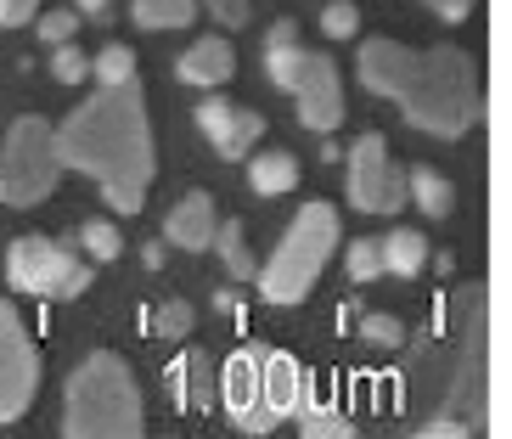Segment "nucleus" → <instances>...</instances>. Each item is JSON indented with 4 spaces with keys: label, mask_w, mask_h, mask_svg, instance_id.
<instances>
[{
    "label": "nucleus",
    "mask_w": 512,
    "mask_h": 439,
    "mask_svg": "<svg viewBox=\"0 0 512 439\" xmlns=\"http://www.w3.org/2000/svg\"><path fill=\"white\" fill-rule=\"evenodd\" d=\"M62 164L91 175L102 186L107 209L136 214L152 186V130H147V102L141 85H102L85 107H74L57 124Z\"/></svg>",
    "instance_id": "nucleus-1"
},
{
    "label": "nucleus",
    "mask_w": 512,
    "mask_h": 439,
    "mask_svg": "<svg viewBox=\"0 0 512 439\" xmlns=\"http://www.w3.org/2000/svg\"><path fill=\"white\" fill-rule=\"evenodd\" d=\"M62 434L68 439H136L141 434V389L113 349H96L91 361L68 378Z\"/></svg>",
    "instance_id": "nucleus-3"
},
{
    "label": "nucleus",
    "mask_w": 512,
    "mask_h": 439,
    "mask_svg": "<svg viewBox=\"0 0 512 439\" xmlns=\"http://www.w3.org/2000/svg\"><path fill=\"white\" fill-rule=\"evenodd\" d=\"M366 338L383 344V349H394V344H400V321H394V316H366Z\"/></svg>",
    "instance_id": "nucleus-30"
},
{
    "label": "nucleus",
    "mask_w": 512,
    "mask_h": 439,
    "mask_svg": "<svg viewBox=\"0 0 512 439\" xmlns=\"http://www.w3.org/2000/svg\"><path fill=\"white\" fill-rule=\"evenodd\" d=\"M62 147L57 130L46 119H17L6 130V147H0V181H6V203L29 209V203H46L51 186L62 175Z\"/></svg>",
    "instance_id": "nucleus-5"
},
{
    "label": "nucleus",
    "mask_w": 512,
    "mask_h": 439,
    "mask_svg": "<svg viewBox=\"0 0 512 439\" xmlns=\"http://www.w3.org/2000/svg\"><path fill=\"white\" fill-rule=\"evenodd\" d=\"M79 243H85V254H91V259H102V265H107V259H119L124 237L107 226V220H91V226L79 231Z\"/></svg>",
    "instance_id": "nucleus-24"
},
{
    "label": "nucleus",
    "mask_w": 512,
    "mask_h": 439,
    "mask_svg": "<svg viewBox=\"0 0 512 439\" xmlns=\"http://www.w3.org/2000/svg\"><path fill=\"white\" fill-rule=\"evenodd\" d=\"M209 6V17H220L226 29H242L248 23V0H203Z\"/></svg>",
    "instance_id": "nucleus-29"
},
{
    "label": "nucleus",
    "mask_w": 512,
    "mask_h": 439,
    "mask_svg": "<svg viewBox=\"0 0 512 439\" xmlns=\"http://www.w3.org/2000/svg\"><path fill=\"white\" fill-rule=\"evenodd\" d=\"M428 6H434V12L445 17V23H462V17H467V6H473V0H428Z\"/></svg>",
    "instance_id": "nucleus-32"
},
{
    "label": "nucleus",
    "mask_w": 512,
    "mask_h": 439,
    "mask_svg": "<svg viewBox=\"0 0 512 439\" xmlns=\"http://www.w3.org/2000/svg\"><path fill=\"white\" fill-rule=\"evenodd\" d=\"M40 389V355L29 344V327L12 304L0 299V423H17Z\"/></svg>",
    "instance_id": "nucleus-8"
},
{
    "label": "nucleus",
    "mask_w": 512,
    "mask_h": 439,
    "mask_svg": "<svg viewBox=\"0 0 512 439\" xmlns=\"http://www.w3.org/2000/svg\"><path fill=\"white\" fill-rule=\"evenodd\" d=\"M51 74H57L62 85H79V79L91 74V57L74 51V40H68V46H57V57H51Z\"/></svg>",
    "instance_id": "nucleus-26"
},
{
    "label": "nucleus",
    "mask_w": 512,
    "mask_h": 439,
    "mask_svg": "<svg viewBox=\"0 0 512 439\" xmlns=\"http://www.w3.org/2000/svg\"><path fill=\"white\" fill-rule=\"evenodd\" d=\"M141 29H186L197 17V0H136L130 6Z\"/></svg>",
    "instance_id": "nucleus-18"
},
{
    "label": "nucleus",
    "mask_w": 512,
    "mask_h": 439,
    "mask_svg": "<svg viewBox=\"0 0 512 439\" xmlns=\"http://www.w3.org/2000/svg\"><path fill=\"white\" fill-rule=\"evenodd\" d=\"M6 282L34 299H79L91 288V265L51 237H17L6 254Z\"/></svg>",
    "instance_id": "nucleus-6"
},
{
    "label": "nucleus",
    "mask_w": 512,
    "mask_h": 439,
    "mask_svg": "<svg viewBox=\"0 0 512 439\" xmlns=\"http://www.w3.org/2000/svg\"><path fill=\"white\" fill-rule=\"evenodd\" d=\"M197 130L209 136V147L220 152V158H248L254 141L265 136V119H259L254 107H242V102L209 96V102L197 107Z\"/></svg>",
    "instance_id": "nucleus-11"
},
{
    "label": "nucleus",
    "mask_w": 512,
    "mask_h": 439,
    "mask_svg": "<svg viewBox=\"0 0 512 439\" xmlns=\"http://www.w3.org/2000/svg\"><path fill=\"white\" fill-rule=\"evenodd\" d=\"M91 74L102 79V85H130V79H136V57H130V46H107L91 57Z\"/></svg>",
    "instance_id": "nucleus-22"
},
{
    "label": "nucleus",
    "mask_w": 512,
    "mask_h": 439,
    "mask_svg": "<svg viewBox=\"0 0 512 439\" xmlns=\"http://www.w3.org/2000/svg\"><path fill=\"white\" fill-rule=\"evenodd\" d=\"M299 428L310 439H327V434H355V423H349L338 406H327V400H310L304 394V406H299Z\"/></svg>",
    "instance_id": "nucleus-20"
},
{
    "label": "nucleus",
    "mask_w": 512,
    "mask_h": 439,
    "mask_svg": "<svg viewBox=\"0 0 512 439\" xmlns=\"http://www.w3.org/2000/svg\"><path fill=\"white\" fill-rule=\"evenodd\" d=\"M79 23H85L79 12H46V17H40V40H46V46H68Z\"/></svg>",
    "instance_id": "nucleus-27"
},
{
    "label": "nucleus",
    "mask_w": 512,
    "mask_h": 439,
    "mask_svg": "<svg viewBox=\"0 0 512 439\" xmlns=\"http://www.w3.org/2000/svg\"><path fill=\"white\" fill-rule=\"evenodd\" d=\"M389 271V259H383V237H355L349 243V276L355 282H372V276Z\"/></svg>",
    "instance_id": "nucleus-21"
},
{
    "label": "nucleus",
    "mask_w": 512,
    "mask_h": 439,
    "mask_svg": "<svg viewBox=\"0 0 512 439\" xmlns=\"http://www.w3.org/2000/svg\"><path fill=\"white\" fill-rule=\"evenodd\" d=\"M383 259H389L394 276H417L428 265V243H422L417 231H389L383 237Z\"/></svg>",
    "instance_id": "nucleus-19"
},
{
    "label": "nucleus",
    "mask_w": 512,
    "mask_h": 439,
    "mask_svg": "<svg viewBox=\"0 0 512 439\" xmlns=\"http://www.w3.org/2000/svg\"><path fill=\"white\" fill-rule=\"evenodd\" d=\"M248 186L259 197H282L299 186V158L293 152H254V164H248Z\"/></svg>",
    "instance_id": "nucleus-16"
},
{
    "label": "nucleus",
    "mask_w": 512,
    "mask_h": 439,
    "mask_svg": "<svg viewBox=\"0 0 512 439\" xmlns=\"http://www.w3.org/2000/svg\"><path fill=\"white\" fill-rule=\"evenodd\" d=\"M214 389H220V378H214V361L203 355V349H192L186 361L169 366V394H175V406L181 411H209Z\"/></svg>",
    "instance_id": "nucleus-14"
},
{
    "label": "nucleus",
    "mask_w": 512,
    "mask_h": 439,
    "mask_svg": "<svg viewBox=\"0 0 512 439\" xmlns=\"http://www.w3.org/2000/svg\"><path fill=\"white\" fill-rule=\"evenodd\" d=\"M406 186H411V203H417L428 220H445V214H451V181H445V175H434L428 164L411 169Z\"/></svg>",
    "instance_id": "nucleus-17"
},
{
    "label": "nucleus",
    "mask_w": 512,
    "mask_h": 439,
    "mask_svg": "<svg viewBox=\"0 0 512 439\" xmlns=\"http://www.w3.org/2000/svg\"><path fill=\"white\" fill-rule=\"evenodd\" d=\"M40 12V0H0V29H17V23H29Z\"/></svg>",
    "instance_id": "nucleus-31"
},
{
    "label": "nucleus",
    "mask_w": 512,
    "mask_h": 439,
    "mask_svg": "<svg viewBox=\"0 0 512 439\" xmlns=\"http://www.w3.org/2000/svg\"><path fill=\"white\" fill-rule=\"evenodd\" d=\"M332 254H338V214H332V203H304L299 220L282 231L271 265L259 271V293L271 304H299L321 282Z\"/></svg>",
    "instance_id": "nucleus-4"
},
{
    "label": "nucleus",
    "mask_w": 512,
    "mask_h": 439,
    "mask_svg": "<svg viewBox=\"0 0 512 439\" xmlns=\"http://www.w3.org/2000/svg\"><path fill=\"white\" fill-rule=\"evenodd\" d=\"M231 74H237V51H231V40H220V34L197 40V46L181 57V79H186V85H203V91L226 85Z\"/></svg>",
    "instance_id": "nucleus-15"
},
{
    "label": "nucleus",
    "mask_w": 512,
    "mask_h": 439,
    "mask_svg": "<svg viewBox=\"0 0 512 439\" xmlns=\"http://www.w3.org/2000/svg\"><path fill=\"white\" fill-rule=\"evenodd\" d=\"M0 203H6V181H0Z\"/></svg>",
    "instance_id": "nucleus-34"
},
{
    "label": "nucleus",
    "mask_w": 512,
    "mask_h": 439,
    "mask_svg": "<svg viewBox=\"0 0 512 439\" xmlns=\"http://www.w3.org/2000/svg\"><path fill=\"white\" fill-rule=\"evenodd\" d=\"M265 406H271L276 423L299 417L304 406V366L293 355H282V349H265Z\"/></svg>",
    "instance_id": "nucleus-13"
},
{
    "label": "nucleus",
    "mask_w": 512,
    "mask_h": 439,
    "mask_svg": "<svg viewBox=\"0 0 512 439\" xmlns=\"http://www.w3.org/2000/svg\"><path fill=\"white\" fill-rule=\"evenodd\" d=\"M220 400H226L231 423H237L242 434H271L276 417H271V406H265V349L231 355L226 372H220Z\"/></svg>",
    "instance_id": "nucleus-9"
},
{
    "label": "nucleus",
    "mask_w": 512,
    "mask_h": 439,
    "mask_svg": "<svg viewBox=\"0 0 512 439\" xmlns=\"http://www.w3.org/2000/svg\"><path fill=\"white\" fill-rule=\"evenodd\" d=\"M152 333H158V338H181V333H192V304H186V299L164 304V310L152 316Z\"/></svg>",
    "instance_id": "nucleus-25"
},
{
    "label": "nucleus",
    "mask_w": 512,
    "mask_h": 439,
    "mask_svg": "<svg viewBox=\"0 0 512 439\" xmlns=\"http://www.w3.org/2000/svg\"><path fill=\"white\" fill-rule=\"evenodd\" d=\"M361 85L389 96L417 130L428 136H467L479 124V74L473 57L456 46H400V40H366L361 46Z\"/></svg>",
    "instance_id": "nucleus-2"
},
{
    "label": "nucleus",
    "mask_w": 512,
    "mask_h": 439,
    "mask_svg": "<svg viewBox=\"0 0 512 439\" xmlns=\"http://www.w3.org/2000/svg\"><path fill=\"white\" fill-rule=\"evenodd\" d=\"M349 203L361 214H400L411 203L406 169L394 164L383 136H361L349 147Z\"/></svg>",
    "instance_id": "nucleus-7"
},
{
    "label": "nucleus",
    "mask_w": 512,
    "mask_h": 439,
    "mask_svg": "<svg viewBox=\"0 0 512 439\" xmlns=\"http://www.w3.org/2000/svg\"><path fill=\"white\" fill-rule=\"evenodd\" d=\"M214 248H220V259H226V271H231V276H248V271H254L248 243H242V226H231V220H226V226L214 231Z\"/></svg>",
    "instance_id": "nucleus-23"
},
{
    "label": "nucleus",
    "mask_w": 512,
    "mask_h": 439,
    "mask_svg": "<svg viewBox=\"0 0 512 439\" xmlns=\"http://www.w3.org/2000/svg\"><path fill=\"white\" fill-rule=\"evenodd\" d=\"M214 231H220V214H214V197L209 192H186L181 203L169 209V220H164V237L175 248H186V254L214 248Z\"/></svg>",
    "instance_id": "nucleus-12"
},
{
    "label": "nucleus",
    "mask_w": 512,
    "mask_h": 439,
    "mask_svg": "<svg viewBox=\"0 0 512 439\" xmlns=\"http://www.w3.org/2000/svg\"><path fill=\"white\" fill-rule=\"evenodd\" d=\"M321 29L338 34V40H344V34H355V6H349V0H332L327 12H321Z\"/></svg>",
    "instance_id": "nucleus-28"
},
{
    "label": "nucleus",
    "mask_w": 512,
    "mask_h": 439,
    "mask_svg": "<svg viewBox=\"0 0 512 439\" xmlns=\"http://www.w3.org/2000/svg\"><path fill=\"white\" fill-rule=\"evenodd\" d=\"M293 102H299L304 130H338L344 124V79H338V62H327L321 51H304V68L293 79Z\"/></svg>",
    "instance_id": "nucleus-10"
},
{
    "label": "nucleus",
    "mask_w": 512,
    "mask_h": 439,
    "mask_svg": "<svg viewBox=\"0 0 512 439\" xmlns=\"http://www.w3.org/2000/svg\"><path fill=\"white\" fill-rule=\"evenodd\" d=\"M74 12H79V17H102L107 0H74Z\"/></svg>",
    "instance_id": "nucleus-33"
}]
</instances>
